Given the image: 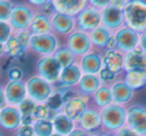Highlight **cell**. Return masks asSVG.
I'll return each instance as SVG.
<instances>
[{"instance_id": "1", "label": "cell", "mask_w": 146, "mask_h": 136, "mask_svg": "<svg viewBox=\"0 0 146 136\" xmlns=\"http://www.w3.org/2000/svg\"><path fill=\"white\" fill-rule=\"evenodd\" d=\"M125 17L127 23L135 30L146 29V3L142 1H131L125 6Z\"/></svg>"}, {"instance_id": "2", "label": "cell", "mask_w": 146, "mask_h": 136, "mask_svg": "<svg viewBox=\"0 0 146 136\" xmlns=\"http://www.w3.org/2000/svg\"><path fill=\"white\" fill-rule=\"evenodd\" d=\"M102 120L106 127L110 129H117L124 123L125 112L121 107L116 105L108 106L102 110Z\"/></svg>"}, {"instance_id": "3", "label": "cell", "mask_w": 146, "mask_h": 136, "mask_svg": "<svg viewBox=\"0 0 146 136\" xmlns=\"http://www.w3.org/2000/svg\"><path fill=\"white\" fill-rule=\"evenodd\" d=\"M124 65L128 73L146 74V54L140 50H133L125 57Z\"/></svg>"}, {"instance_id": "4", "label": "cell", "mask_w": 146, "mask_h": 136, "mask_svg": "<svg viewBox=\"0 0 146 136\" xmlns=\"http://www.w3.org/2000/svg\"><path fill=\"white\" fill-rule=\"evenodd\" d=\"M61 68V65L55 58H45L37 65L40 75L47 81H55L58 78Z\"/></svg>"}, {"instance_id": "5", "label": "cell", "mask_w": 146, "mask_h": 136, "mask_svg": "<svg viewBox=\"0 0 146 136\" xmlns=\"http://www.w3.org/2000/svg\"><path fill=\"white\" fill-rule=\"evenodd\" d=\"M28 92L34 100H45L49 96L51 92L50 86L48 82L40 78H33L27 84Z\"/></svg>"}, {"instance_id": "6", "label": "cell", "mask_w": 146, "mask_h": 136, "mask_svg": "<svg viewBox=\"0 0 146 136\" xmlns=\"http://www.w3.org/2000/svg\"><path fill=\"white\" fill-rule=\"evenodd\" d=\"M128 124L136 132L146 134V109L133 106L128 111Z\"/></svg>"}, {"instance_id": "7", "label": "cell", "mask_w": 146, "mask_h": 136, "mask_svg": "<svg viewBox=\"0 0 146 136\" xmlns=\"http://www.w3.org/2000/svg\"><path fill=\"white\" fill-rule=\"evenodd\" d=\"M31 47L38 53L49 54L56 48V40L51 35H36L31 38Z\"/></svg>"}, {"instance_id": "8", "label": "cell", "mask_w": 146, "mask_h": 136, "mask_svg": "<svg viewBox=\"0 0 146 136\" xmlns=\"http://www.w3.org/2000/svg\"><path fill=\"white\" fill-rule=\"evenodd\" d=\"M117 46L123 51H130L137 45L138 37L131 29H122L116 35Z\"/></svg>"}, {"instance_id": "9", "label": "cell", "mask_w": 146, "mask_h": 136, "mask_svg": "<svg viewBox=\"0 0 146 136\" xmlns=\"http://www.w3.org/2000/svg\"><path fill=\"white\" fill-rule=\"evenodd\" d=\"M31 12L24 6H18L14 8L11 14V24L15 29L23 30L30 24Z\"/></svg>"}, {"instance_id": "10", "label": "cell", "mask_w": 146, "mask_h": 136, "mask_svg": "<svg viewBox=\"0 0 146 136\" xmlns=\"http://www.w3.org/2000/svg\"><path fill=\"white\" fill-rule=\"evenodd\" d=\"M90 39L84 33H75L69 39L70 50L75 54H84L90 48Z\"/></svg>"}, {"instance_id": "11", "label": "cell", "mask_w": 146, "mask_h": 136, "mask_svg": "<svg viewBox=\"0 0 146 136\" xmlns=\"http://www.w3.org/2000/svg\"><path fill=\"white\" fill-rule=\"evenodd\" d=\"M102 22L110 28H116L122 23L123 15L121 10L115 7H108L102 11Z\"/></svg>"}, {"instance_id": "12", "label": "cell", "mask_w": 146, "mask_h": 136, "mask_svg": "<svg viewBox=\"0 0 146 136\" xmlns=\"http://www.w3.org/2000/svg\"><path fill=\"white\" fill-rule=\"evenodd\" d=\"M7 100L12 103H19L24 100L25 98V88L24 84L20 82H11L6 88Z\"/></svg>"}, {"instance_id": "13", "label": "cell", "mask_w": 146, "mask_h": 136, "mask_svg": "<svg viewBox=\"0 0 146 136\" xmlns=\"http://www.w3.org/2000/svg\"><path fill=\"white\" fill-rule=\"evenodd\" d=\"M0 122L3 127L12 129L17 127L20 123V114L17 109L13 107H6L0 113Z\"/></svg>"}, {"instance_id": "14", "label": "cell", "mask_w": 146, "mask_h": 136, "mask_svg": "<svg viewBox=\"0 0 146 136\" xmlns=\"http://www.w3.org/2000/svg\"><path fill=\"white\" fill-rule=\"evenodd\" d=\"M100 23V15L92 9H88L82 12L79 16V25L84 30H92Z\"/></svg>"}, {"instance_id": "15", "label": "cell", "mask_w": 146, "mask_h": 136, "mask_svg": "<svg viewBox=\"0 0 146 136\" xmlns=\"http://www.w3.org/2000/svg\"><path fill=\"white\" fill-rule=\"evenodd\" d=\"M86 112V104L80 98H73L69 100L66 105V113L70 119L78 120Z\"/></svg>"}, {"instance_id": "16", "label": "cell", "mask_w": 146, "mask_h": 136, "mask_svg": "<svg viewBox=\"0 0 146 136\" xmlns=\"http://www.w3.org/2000/svg\"><path fill=\"white\" fill-rule=\"evenodd\" d=\"M81 124L86 130L94 131L98 128L100 124V118L98 113L92 110H88L84 113L81 119Z\"/></svg>"}, {"instance_id": "17", "label": "cell", "mask_w": 146, "mask_h": 136, "mask_svg": "<svg viewBox=\"0 0 146 136\" xmlns=\"http://www.w3.org/2000/svg\"><path fill=\"white\" fill-rule=\"evenodd\" d=\"M80 77H81V72L79 68L76 66H70L68 68H65L62 72L61 81L66 86H73L77 84L80 80Z\"/></svg>"}, {"instance_id": "18", "label": "cell", "mask_w": 146, "mask_h": 136, "mask_svg": "<svg viewBox=\"0 0 146 136\" xmlns=\"http://www.w3.org/2000/svg\"><path fill=\"white\" fill-rule=\"evenodd\" d=\"M53 25L59 33L65 34V33L71 31L72 27H73V20L70 16L66 15V14L59 13L53 19Z\"/></svg>"}, {"instance_id": "19", "label": "cell", "mask_w": 146, "mask_h": 136, "mask_svg": "<svg viewBox=\"0 0 146 136\" xmlns=\"http://www.w3.org/2000/svg\"><path fill=\"white\" fill-rule=\"evenodd\" d=\"M56 7L62 14H75L83 8L84 1H56Z\"/></svg>"}, {"instance_id": "20", "label": "cell", "mask_w": 146, "mask_h": 136, "mask_svg": "<svg viewBox=\"0 0 146 136\" xmlns=\"http://www.w3.org/2000/svg\"><path fill=\"white\" fill-rule=\"evenodd\" d=\"M31 29L34 33L38 35H44L50 30V22L48 18L44 15H36L31 23Z\"/></svg>"}, {"instance_id": "21", "label": "cell", "mask_w": 146, "mask_h": 136, "mask_svg": "<svg viewBox=\"0 0 146 136\" xmlns=\"http://www.w3.org/2000/svg\"><path fill=\"white\" fill-rule=\"evenodd\" d=\"M113 98L117 102H126L132 96V90L125 84H116L112 88Z\"/></svg>"}, {"instance_id": "22", "label": "cell", "mask_w": 146, "mask_h": 136, "mask_svg": "<svg viewBox=\"0 0 146 136\" xmlns=\"http://www.w3.org/2000/svg\"><path fill=\"white\" fill-rule=\"evenodd\" d=\"M104 64L106 68L112 73H118L122 67V57L114 52H110L104 58Z\"/></svg>"}, {"instance_id": "23", "label": "cell", "mask_w": 146, "mask_h": 136, "mask_svg": "<svg viewBox=\"0 0 146 136\" xmlns=\"http://www.w3.org/2000/svg\"><path fill=\"white\" fill-rule=\"evenodd\" d=\"M100 65H102V63H100V59L98 55H88L83 60V69L86 73H96L100 69Z\"/></svg>"}, {"instance_id": "24", "label": "cell", "mask_w": 146, "mask_h": 136, "mask_svg": "<svg viewBox=\"0 0 146 136\" xmlns=\"http://www.w3.org/2000/svg\"><path fill=\"white\" fill-rule=\"evenodd\" d=\"M54 125L56 130L61 134H68L71 132L72 128H73V122L66 115H59L58 117H56Z\"/></svg>"}, {"instance_id": "25", "label": "cell", "mask_w": 146, "mask_h": 136, "mask_svg": "<svg viewBox=\"0 0 146 136\" xmlns=\"http://www.w3.org/2000/svg\"><path fill=\"white\" fill-rule=\"evenodd\" d=\"M146 84V74L128 73L126 76V84L129 88H140Z\"/></svg>"}, {"instance_id": "26", "label": "cell", "mask_w": 146, "mask_h": 136, "mask_svg": "<svg viewBox=\"0 0 146 136\" xmlns=\"http://www.w3.org/2000/svg\"><path fill=\"white\" fill-rule=\"evenodd\" d=\"M92 40L96 45L104 47L108 44V40H110V34L106 29L98 28L92 33Z\"/></svg>"}, {"instance_id": "27", "label": "cell", "mask_w": 146, "mask_h": 136, "mask_svg": "<svg viewBox=\"0 0 146 136\" xmlns=\"http://www.w3.org/2000/svg\"><path fill=\"white\" fill-rule=\"evenodd\" d=\"M100 82L94 76H85L81 81V88L86 92H94L98 90Z\"/></svg>"}, {"instance_id": "28", "label": "cell", "mask_w": 146, "mask_h": 136, "mask_svg": "<svg viewBox=\"0 0 146 136\" xmlns=\"http://www.w3.org/2000/svg\"><path fill=\"white\" fill-rule=\"evenodd\" d=\"M111 92L106 88H102L96 92L94 94V100L98 105H108L111 102Z\"/></svg>"}, {"instance_id": "29", "label": "cell", "mask_w": 146, "mask_h": 136, "mask_svg": "<svg viewBox=\"0 0 146 136\" xmlns=\"http://www.w3.org/2000/svg\"><path fill=\"white\" fill-rule=\"evenodd\" d=\"M23 47L17 40V38L10 37L7 41V51L11 56L14 57H22L24 55Z\"/></svg>"}, {"instance_id": "30", "label": "cell", "mask_w": 146, "mask_h": 136, "mask_svg": "<svg viewBox=\"0 0 146 136\" xmlns=\"http://www.w3.org/2000/svg\"><path fill=\"white\" fill-rule=\"evenodd\" d=\"M52 130V123L48 120H39L34 126V131L38 136H50Z\"/></svg>"}, {"instance_id": "31", "label": "cell", "mask_w": 146, "mask_h": 136, "mask_svg": "<svg viewBox=\"0 0 146 136\" xmlns=\"http://www.w3.org/2000/svg\"><path fill=\"white\" fill-rule=\"evenodd\" d=\"M55 59L59 62L61 67L68 68L71 66V63L73 61V55L68 50H60L57 52L56 56H55Z\"/></svg>"}, {"instance_id": "32", "label": "cell", "mask_w": 146, "mask_h": 136, "mask_svg": "<svg viewBox=\"0 0 146 136\" xmlns=\"http://www.w3.org/2000/svg\"><path fill=\"white\" fill-rule=\"evenodd\" d=\"M19 109L22 112V115H31V113L34 111L35 104L31 100H24L19 104Z\"/></svg>"}, {"instance_id": "33", "label": "cell", "mask_w": 146, "mask_h": 136, "mask_svg": "<svg viewBox=\"0 0 146 136\" xmlns=\"http://www.w3.org/2000/svg\"><path fill=\"white\" fill-rule=\"evenodd\" d=\"M11 5L7 1H0V20H7L11 16Z\"/></svg>"}, {"instance_id": "34", "label": "cell", "mask_w": 146, "mask_h": 136, "mask_svg": "<svg viewBox=\"0 0 146 136\" xmlns=\"http://www.w3.org/2000/svg\"><path fill=\"white\" fill-rule=\"evenodd\" d=\"M62 102H63V98L59 94H57L49 98L47 104H48L49 107H51L52 109H57L61 106Z\"/></svg>"}, {"instance_id": "35", "label": "cell", "mask_w": 146, "mask_h": 136, "mask_svg": "<svg viewBox=\"0 0 146 136\" xmlns=\"http://www.w3.org/2000/svg\"><path fill=\"white\" fill-rule=\"evenodd\" d=\"M10 27L4 22H0V43L6 42L9 39Z\"/></svg>"}, {"instance_id": "36", "label": "cell", "mask_w": 146, "mask_h": 136, "mask_svg": "<svg viewBox=\"0 0 146 136\" xmlns=\"http://www.w3.org/2000/svg\"><path fill=\"white\" fill-rule=\"evenodd\" d=\"M33 114H34L35 117L37 118H44L47 115V108L46 106L44 105H38L36 106L33 111Z\"/></svg>"}, {"instance_id": "37", "label": "cell", "mask_w": 146, "mask_h": 136, "mask_svg": "<svg viewBox=\"0 0 146 136\" xmlns=\"http://www.w3.org/2000/svg\"><path fill=\"white\" fill-rule=\"evenodd\" d=\"M17 40L19 41V43L21 44V46L23 48H25L28 45V42H29V34L27 32H22L18 35Z\"/></svg>"}, {"instance_id": "38", "label": "cell", "mask_w": 146, "mask_h": 136, "mask_svg": "<svg viewBox=\"0 0 146 136\" xmlns=\"http://www.w3.org/2000/svg\"><path fill=\"white\" fill-rule=\"evenodd\" d=\"M21 76H22V72L20 71V69H18V68H14V69H12L11 71L9 72V77L11 80H13V82L19 80L20 78H21Z\"/></svg>"}, {"instance_id": "39", "label": "cell", "mask_w": 146, "mask_h": 136, "mask_svg": "<svg viewBox=\"0 0 146 136\" xmlns=\"http://www.w3.org/2000/svg\"><path fill=\"white\" fill-rule=\"evenodd\" d=\"M53 9H54V6H53V3L51 1L45 2L44 5L42 6V12L44 14H47V15L52 14Z\"/></svg>"}, {"instance_id": "40", "label": "cell", "mask_w": 146, "mask_h": 136, "mask_svg": "<svg viewBox=\"0 0 146 136\" xmlns=\"http://www.w3.org/2000/svg\"><path fill=\"white\" fill-rule=\"evenodd\" d=\"M19 136H33V128L28 125L21 127L19 130Z\"/></svg>"}, {"instance_id": "41", "label": "cell", "mask_w": 146, "mask_h": 136, "mask_svg": "<svg viewBox=\"0 0 146 136\" xmlns=\"http://www.w3.org/2000/svg\"><path fill=\"white\" fill-rule=\"evenodd\" d=\"M100 76H102V78L104 80V81H111L114 77V74L112 73L111 71H110L108 69H104L102 71Z\"/></svg>"}, {"instance_id": "42", "label": "cell", "mask_w": 146, "mask_h": 136, "mask_svg": "<svg viewBox=\"0 0 146 136\" xmlns=\"http://www.w3.org/2000/svg\"><path fill=\"white\" fill-rule=\"evenodd\" d=\"M117 136H137L133 131L129 130V129H122L117 133Z\"/></svg>"}, {"instance_id": "43", "label": "cell", "mask_w": 146, "mask_h": 136, "mask_svg": "<svg viewBox=\"0 0 146 136\" xmlns=\"http://www.w3.org/2000/svg\"><path fill=\"white\" fill-rule=\"evenodd\" d=\"M108 47L110 49L112 48H115V47L117 46V41H116V38H113V37H111V38H110V40H108Z\"/></svg>"}, {"instance_id": "44", "label": "cell", "mask_w": 146, "mask_h": 136, "mask_svg": "<svg viewBox=\"0 0 146 136\" xmlns=\"http://www.w3.org/2000/svg\"><path fill=\"white\" fill-rule=\"evenodd\" d=\"M69 136H88V134L86 132H84V131L77 129V130H74L72 133H70Z\"/></svg>"}, {"instance_id": "45", "label": "cell", "mask_w": 146, "mask_h": 136, "mask_svg": "<svg viewBox=\"0 0 146 136\" xmlns=\"http://www.w3.org/2000/svg\"><path fill=\"white\" fill-rule=\"evenodd\" d=\"M31 121H32V117H31V115H22V122H23L25 125L30 124Z\"/></svg>"}, {"instance_id": "46", "label": "cell", "mask_w": 146, "mask_h": 136, "mask_svg": "<svg viewBox=\"0 0 146 136\" xmlns=\"http://www.w3.org/2000/svg\"><path fill=\"white\" fill-rule=\"evenodd\" d=\"M141 46H142V49L144 50V53H146V33L141 38Z\"/></svg>"}, {"instance_id": "47", "label": "cell", "mask_w": 146, "mask_h": 136, "mask_svg": "<svg viewBox=\"0 0 146 136\" xmlns=\"http://www.w3.org/2000/svg\"><path fill=\"white\" fill-rule=\"evenodd\" d=\"M94 5H100V6H106L108 4V1H92Z\"/></svg>"}, {"instance_id": "48", "label": "cell", "mask_w": 146, "mask_h": 136, "mask_svg": "<svg viewBox=\"0 0 146 136\" xmlns=\"http://www.w3.org/2000/svg\"><path fill=\"white\" fill-rule=\"evenodd\" d=\"M4 100H5V96H4V94L2 92V90L0 88V105L4 103Z\"/></svg>"}, {"instance_id": "49", "label": "cell", "mask_w": 146, "mask_h": 136, "mask_svg": "<svg viewBox=\"0 0 146 136\" xmlns=\"http://www.w3.org/2000/svg\"><path fill=\"white\" fill-rule=\"evenodd\" d=\"M72 94H73V92H67V94H66L65 96H63V102H67V100L72 96Z\"/></svg>"}, {"instance_id": "50", "label": "cell", "mask_w": 146, "mask_h": 136, "mask_svg": "<svg viewBox=\"0 0 146 136\" xmlns=\"http://www.w3.org/2000/svg\"><path fill=\"white\" fill-rule=\"evenodd\" d=\"M46 1H33V3H35V4H44Z\"/></svg>"}, {"instance_id": "51", "label": "cell", "mask_w": 146, "mask_h": 136, "mask_svg": "<svg viewBox=\"0 0 146 136\" xmlns=\"http://www.w3.org/2000/svg\"><path fill=\"white\" fill-rule=\"evenodd\" d=\"M1 54H2V45L0 43V56H1Z\"/></svg>"}, {"instance_id": "52", "label": "cell", "mask_w": 146, "mask_h": 136, "mask_svg": "<svg viewBox=\"0 0 146 136\" xmlns=\"http://www.w3.org/2000/svg\"><path fill=\"white\" fill-rule=\"evenodd\" d=\"M51 136H62V135H60V134H53V135H51Z\"/></svg>"}]
</instances>
